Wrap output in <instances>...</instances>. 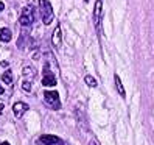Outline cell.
<instances>
[{
	"mask_svg": "<svg viewBox=\"0 0 154 145\" xmlns=\"http://www.w3.org/2000/svg\"><path fill=\"white\" fill-rule=\"evenodd\" d=\"M2 67H8V61H2Z\"/></svg>",
	"mask_w": 154,
	"mask_h": 145,
	"instance_id": "18",
	"label": "cell"
},
{
	"mask_svg": "<svg viewBox=\"0 0 154 145\" xmlns=\"http://www.w3.org/2000/svg\"><path fill=\"white\" fill-rule=\"evenodd\" d=\"M2 145H10V143H8V142H3V143H2Z\"/></svg>",
	"mask_w": 154,
	"mask_h": 145,
	"instance_id": "20",
	"label": "cell"
},
{
	"mask_svg": "<svg viewBox=\"0 0 154 145\" xmlns=\"http://www.w3.org/2000/svg\"><path fill=\"white\" fill-rule=\"evenodd\" d=\"M0 41L2 42L11 41V30L10 28H0Z\"/></svg>",
	"mask_w": 154,
	"mask_h": 145,
	"instance_id": "10",
	"label": "cell"
},
{
	"mask_svg": "<svg viewBox=\"0 0 154 145\" xmlns=\"http://www.w3.org/2000/svg\"><path fill=\"white\" fill-rule=\"evenodd\" d=\"M114 81H115V87H117V90H119V94L122 95V97H125L126 95V92H125V87H123V84H122V80H120V77L119 75H114Z\"/></svg>",
	"mask_w": 154,
	"mask_h": 145,
	"instance_id": "11",
	"label": "cell"
},
{
	"mask_svg": "<svg viewBox=\"0 0 154 145\" xmlns=\"http://www.w3.org/2000/svg\"><path fill=\"white\" fill-rule=\"evenodd\" d=\"M3 109H5V105H3V103H0V114H2Z\"/></svg>",
	"mask_w": 154,
	"mask_h": 145,
	"instance_id": "17",
	"label": "cell"
},
{
	"mask_svg": "<svg viewBox=\"0 0 154 145\" xmlns=\"http://www.w3.org/2000/svg\"><path fill=\"white\" fill-rule=\"evenodd\" d=\"M2 80L5 81L6 84H11L13 83V74H11V70H6L5 74L2 75Z\"/></svg>",
	"mask_w": 154,
	"mask_h": 145,
	"instance_id": "13",
	"label": "cell"
},
{
	"mask_svg": "<svg viewBox=\"0 0 154 145\" xmlns=\"http://www.w3.org/2000/svg\"><path fill=\"white\" fill-rule=\"evenodd\" d=\"M42 86H47V87H51V86H56V77L55 74L50 70L48 67V62L44 64V72H42Z\"/></svg>",
	"mask_w": 154,
	"mask_h": 145,
	"instance_id": "5",
	"label": "cell"
},
{
	"mask_svg": "<svg viewBox=\"0 0 154 145\" xmlns=\"http://www.w3.org/2000/svg\"><path fill=\"white\" fill-rule=\"evenodd\" d=\"M33 22H34V6L28 5L22 10V13L19 16V24L22 27H31Z\"/></svg>",
	"mask_w": 154,
	"mask_h": 145,
	"instance_id": "3",
	"label": "cell"
},
{
	"mask_svg": "<svg viewBox=\"0 0 154 145\" xmlns=\"http://www.w3.org/2000/svg\"><path fill=\"white\" fill-rule=\"evenodd\" d=\"M89 145H98V143H97V140H95V139H92V140L89 142Z\"/></svg>",
	"mask_w": 154,
	"mask_h": 145,
	"instance_id": "16",
	"label": "cell"
},
{
	"mask_svg": "<svg viewBox=\"0 0 154 145\" xmlns=\"http://www.w3.org/2000/svg\"><path fill=\"white\" fill-rule=\"evenodd\" d=\"M36 74H38V70H36L34 66H25V67L22 69V75H23L26 80H30V81L34 80Z\"/></svg>",
	"mask_w": 154,
	"mask_h": 145,
	"instance_id": "8",
	"label": "cell"
},
{
	"mask_svg": "<svg viewBox=\"0 0 154 145\" xmlns=\"http://www.w3.org/2000/svg\"><path fill=\"white\" fill-rule=\"evenodd\" d=\"M3 10H5V3H3V2H0V13H2Z\"/></svg>",
	"mask_w": 154,
	"mask_h": 145,
	"instance_id": "15",
	"label": "cell"
},
{
	"mask_svg": "<svg viewBox=\"0 0 154 145\" xmlns=\"http://www.w3.org/2000/svg\"><path fill=\"white\" fill-rule=\"evenodd\" d=\"M22 89H23V92H26V94L31 92V81H28V80L23 81V83H22Z\"/></svg>",
	"mask_w": 154,
	"mask_h": 145,
	"instance_id": "14",
	"label": "cell"
},
{
	"mask_svg": "<svg viewBox=\"0 0 154 145\" xmlns=\"http://www.w3.org/2000/svg\"><path fill=\"white\" fill-rule=\"evenodd\" d=\"M61 41H62V38H61V27L56 25L55 27V31H53V34H51V42L58 49V47H61Z\"/></svg>",
	"mask_w": 154,
	"mask_h": 145,
	"instance_id": "9",
	"label": "cell"
},
{
	"mask_svg": "<svg viewBox=\"0 0 154 145\" xmlns=\"http://www.w3.org/2000/svg\"><path fill=\"white\" fill-rule=\"evenodd\" d=\"M101 14H103V0H97L94 8V24L97 31H100V25H101Z\"/></svg>",
	"mask_w": 154,
	"mask_h": 145,
	"instance_id": "6",
	"label": "cell"
},
{
	"mask_svg": "<svg viewBox=\"0 0 154 145\" xmlns=\"http://www.w3.org/2000/svg\"><path fill=\"white\" fill-rule=\"evenodd\" d=\"M3 92H5V89H3V87H2V86H0V95H2V94H3Z\"/></svg>",
	"mask_w": 154,
	"mask_h": 145,
	"instance_id": "19",
	"label": "cell"
},
{
	"mask_svg": "<svg viewBox=\"0 0 154 145\" xmlns=\"http://www.w3.org/2000/svg\"><path fill=\"white\" fill-rule=\"evenodd\" d=\"M28 109H30V106L26 103H23V102H17V103L13 105V112H14V115L17 117V119H20Z\"/></svg>",
	"mask_w": 154,
	"mask_h": 145,
	"instance_id": "7",
	"label": "cell"
},
{
	"mask_svg": "<svg viewBox=\"0 0 154 145\" xmlns=\"http://www.w3.org/2000/svg\"><path fill=\"white\" fill-rule=\"evenodd\" d=\"M44 103L50 109H59L61 108V100H59V94L56 90H45L44 92Z\"/></svg>",
	"mask_w": 154,
	"mask_h": 145,
	"instance_id": "1",
	"label": "cell"
},
{
	"mask_svg": "<svg viewBox=\"0 0 154 145\" xmlns=\"http://www.w3.org/2000/svg\"><path fill=\"white\" fill-rule=\"evenodd\" d=\"M39 5H41V17H42L44 25H50L51 20H53V8H51V3L48 2V0H41Z\"/></svg>",
	"mask_w": 154,
	"mask_h": 145,
	"instance_id": "2",
	"label": "cell"
},
{
	"mask_svg": "<svg viewBox=\"0 0 154 145\" xmlns=\"http://www.w3.org/2000/svg\"><path fill=\"white\" fill-rule=\"evenodd\" d=\"M36 145H66V142L58 136L53 134H42L41 137L36 140Z\"/></svg>",
	"mask_w": 154,
	"mask_h": 145,
	"instance_id": "4",
	"label": "cell"
},
{
	"mask_svg": "<svg viewBox=\"0 0 154 145\" xmlns=\"http://www.w3.org/2000/svg\"><path fill=\"white\" fill-rule=\"evenodd\" d=\"M84 81H86V84L90 86V87H97V84H98L97 80H95L94 77H90V75H86V77H84Z\"/></svg>",
	"mask_w": 154,
	"mask_h": 145,
	"instance_id": "12",
	"label": "cell"
}]
</instances>
